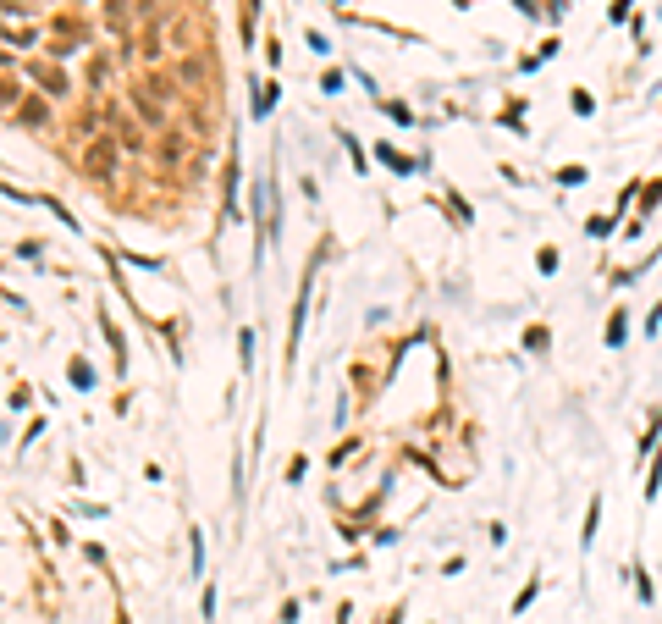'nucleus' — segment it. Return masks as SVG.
Listing matches in <instances>:
<instances>
[{"mask_svg":"<svg viewBox=\"0 0 662 624\" xmlns=\"http://www.w3.org/2000/svg\"><path fill=\"white\" fill-rule=\"evenodd\" d=\"M83 166L94 171V177H111V171H116V144H111V139H94L88 155H83Z\"/></svg>","mask_w":662,"mask_h":624,"instance_id":"nucleus-1","label":"nucleus"}]
</instances>
